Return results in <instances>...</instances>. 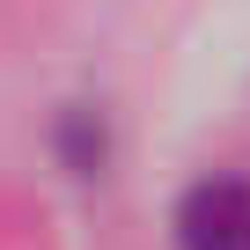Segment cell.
I'll return each instance as SVG.
<instances>
[{
	"label": "cell",
	"mask_w": 250,
	"mask_h": 250,
	"mask_svg": "<svg viewBox=\"0 0 250 250\" xmlns=\"http://www.w3.org/2000/svg\"><path fill=\"white\" fill-rule=\"evenodd\" d=\"M169 235H177V250H250V177L206 169L199 184H184Z\"/></svg>",
	"instance_id": "1"
}]
</instances>
